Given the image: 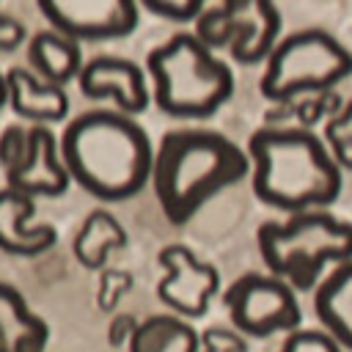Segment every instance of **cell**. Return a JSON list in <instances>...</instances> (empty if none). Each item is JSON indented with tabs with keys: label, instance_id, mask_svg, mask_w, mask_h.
I'll return each instance as SVG.
<instances>
[{
	"label": "cell",
	"instance_id": "6da1fadb",
	"mask_svg": "<svg viewBox=\"0 0 352 352\" xmlns=\"http://www.w3.org/2000/svg\"><path fill=\"white\" fill-rule=\"evenodd\" d=\"M60 160L72 182L99 201H126L151 182L154 143L148 132L121 110H85L58 138Z\"/></svg>",
	"mask_w": 352,
	"mask_h": 352
},
{
	"label": "cell",
	"instance_id": "7a4b0ae2",
	"mask_svg": "<svg viewBox=\"0 0 352 352\" xmlns=\"http://www.w3.org/2000/svg\"><path fill=\"white\" fill-rule=\"evenodd\" d=\"M245 151L250 157V187L270 209L286 214L327 209L341 195L344 170L314 129L264 124L248 138Z\"/></svg>",
	"mask_w": 352,
	"mask_h": 352
},
{
	"label": "cell",
	"instance_id": "3957f363",
	"mask_svg": "<svg viewBox=\"0 0 352 352\" xmlns=\"http://www.w3.org/2000/svg\"><path fill=\"white\" fill-rule=\"evenodd\" d=\"M245 176H250V157L239 143L217 129L182 126L160 138L148 184L162 214L173 226H184Z\"/></svg>",
	"mask_w": 352,
	"mask_h": 352
},
{
	"label": "cell",
	"instance_id": "277c9868",
	"mask_svg": "<svg viewBox=\"0 0 352 352\" xmlns=\"http://www.w3.org/2000/svg\"><path fill=\"white\" fill-rule=\"evenodd\" d=\"M151 102L157 110L184 121L214 116L234 96L231 66L204 47L192 30H182L146 55Z\"/></svg>",
	"mask_w": 352,
	"mask_h": 352
},
{
	"label": "cell",
	"instance_id": "5b68a950",
	"mask_svg": "<svg viewBox=\"0 0 352 352\" xmlns=\"http://www.w3.org/2000/svg\"><path fill=\"white\" fill-rule=\"evenodd\" d=\"M256 245L267 272L283 278L294 292H314L336 264L352 258V223L327 209L297 212L261 223Z\"/></svg>",
	"mask_w": 352,
	"mask_h": 352
},
{
	"label": "cell",
	"instance_id": "8992f818",
	"mask_svg": "<svg viewBox=\"0 0 352 352\" xmlns=\"http://www.w3.org/2000/svg\"><path fill=\"white\" fill-rule=\"evenodd\" d=\"M346 77H352V52L333 33L302 28L280 36L264 60L258 94L272 104H289L300 96L336 91Z\"/></svg>",
	"mask_w": 352,
	"mask_h": 352
},
{
	"label": "cell",
	"instance_id": "52a82bcc",
	"mask_svg": "<svg viewBox=\"0 0 352 352\" xmlns=\"http://www.w3.org/2000/svg\"><path fill=\"white\" fill-rule=\"evenodd\" d=\"M223 305L234 330L250 338L292 333L302 322L297 292L272 272H245L223 292Z\"/></svg>",
	"mask_w": 352,
	"mask_h": 352
},
{
	"label": "cell",
	"instance_id": "ba28073f",
	"mask_svg": "<svg viewBox=\"0 0 352 352\" xmlns=\"http://www.w3.org/2000/svg\"><path fill=\"white\" fill-rule=\"evenodd\" d=\"M162 278L157 283V297L170 314L182 319H198L206 314L214 294H220V272L214 264L198 258L187 245L170 242L157 253Z\"/></svg>",
	"mask_w": 352,
	"mask_h": 352
},
{
	"label": "cell",
	"instance_id": "9c48e42d",
	"mask_svg": "<svg viewBox=\"0 0 352 352\" xmlns=\"http://www.w3.org/2000/svg\"><path fill=\"white\" fill-rule=\"evenodd\" d=\"M41 16L72 41H113L135 33L140 6L132 0H41Z\"/></svg>",
	"mask_w": 352,
	"mask_h": 352
},
{
	"label": "cell",
	"instance_id": "30bf717a",
	"mask_svg": "<svg viewBox=\"0 0 352 352\" xmlns=\"http://www.w3.org/2000/svg\"><path fill=\"white\" fill-rule=\"evenodd\" d=\"M77 88L85 99H107L126 116H138L151 104L146 69L121 55H96L85 60L77 77Z\"/></svg>",
	"mask_w": 352,
	"mask_h": 352
},
{
	"label": "cell",
	"instance_id": "8fae6325",
	"mask_svg": "<svg viewBox=\"0 0 352 352\" xmlns=\"http://www.w3.org/2000/svg\"><path fill=\"white\" fill-rule=\"evenodd\" d=\"M69 173L60 160L58 138L50 126L30 124L28 148L22 160L6 173V187L28 198H58L69 190Z\"/></svg>",
	"mask_w": 352,
	"mask_h": 352
},
{
	"label": "cell",
	"instance_id": "7c38bea8",
	"mask_svg": "<svg viewBox=\"0 0 352 352\" xmlns=\"http://www.w3.org/2000/svg\"><path fill=\"white\" fill-rule=\"evenodd\" d=\"M234 19L236 33L228 47V55L239 66H258L270 58L275 44L280 41L283 16L280 8L270 0H226Z\"/></svg>",
	"mask_w": 352,
	"mask_h": 352
},
{
	"label": "cell",
	"instance_id": "4fadbf2b",
	"mask_svg": "<svg viewBox=\"0 0 352 352\" xmlns=\"http://www.w3.org/2000/svg\"><path fill=\"white\" fill-rule=\"evenodd\" d=\"M36 201L6 187L0 190V250L8 256H41L58 242V231L50 223H30Z\"/></svg>",
	"mask_w": 352,
	"mask_h": 352
},
{
	"label": "cell",
	"instance_id": "5bb4252c",
	"mask_svg": "<svg viewBox=\"0 0 352 352\" xmlns=\"http://www.w3.org/2000/svg\"><path fill=\"white\" fill-rule=\"evenodd\" d=\"M6 88H8V104L11 110L30 121V124H58L69 116V94L60 85L44 82L30 69L14 66L6 72Z\"/></svg>",
	"mask_w": 352,
	"mask_h": 352
},
{
	"label": "cell",
	"instance_id": "9a60e30c",
	"mask_svg": "<svg viewBox=\"0 0 352 352\" xmlns=\"http://www.w3.org/2000/svg\"><path fill=\"white\" fill-rule=\"evenodd\" d=\"M47 344L50 324L16 286L0 280V352H44Z\"/></svg>",
	"mask_w": 352,
	"mask_h": 352
},
{
	"label": "cell",
	"instance_id": "2e32d148",
	"mask_svg": "<svg viewBox=\"0 0 352 352\" xmlns=\"http://www.w3.org/2000/svg\"><path fill=\"white\" fill-rule=\"evenodd\" d=\"M314 314L346 352H352V258L336 264L314 289Z\"/></svg>",
	"mask_w": 352,
	"mask_h": 352
},
{
	"label": "cell",
	"instance_id": "e0dca14e",
	"mask_svg": "<svg viewBox=\"0 0 352 352\" xmlns=\"http://www.w3.org/2000/svg\"><path fill=\"white\" fill-rule=\"evenodd\" d=\"M28 63H30V72L44 82L66 88L72 80L80 77V69L85 60L77 41L50 28V30L33 33V38L28 41Z\"/></svg>",
	"mask_w": 352,
	"mask_h": 352
},
{
	"label": "cell",
	"instance_id": "ac0fdd59",
	"mask_svg": "<svg viewBox=\"0 0 352 352\" xmlns=\"http://www.w3.org/2000/svg\"><path fill=\"white\" fill-rule=\"evenodd\" d=\"M126 248V228L118 223V217L107 209H91L74 239H72V253L77 258V264H82L85 270H104L110 253Z\"/></svg>",
	"mask_w": 352,
	"mask_h": 352
},
{
	"label": "cell",
	"instance_id": "d6986e66",
	"mask_svg": "<svg viewBox=\"0 0 352 352\" xmlns=\"http://www.w3.org/2000/svg\"><path fill=\"white\" fill-rule=\"evenodd\" d=\"M198 330L176 314H154L138 322L126 352H198Z\"/></svg>",
	"mask_w": 352,
	"mask_h": 352
},
{
	"label": "cell",
	"instance_id": "ffe728a7",
	"mask_svg": "<svg viewBox=\"0 0 352 352\" xmlns=\"http://www.w3.org/2000/svg\"><path fill=\"white\" fill-rule=\"evenodd\" d=\"M234 33H236V19H234L226 0L214 3V6H206L201 11V16L192 22V36L204 47H209L212 52H220V50L228 52L231 41H234Z\"/></svg>",
	"mask_w": 352,
	"mask_h": 352
},
{
	"label": "cell",
	"instance_id": "44dd1931",
	"mask_svg": "<svg viewBox=\"0 0 352 352\" xmlns=\"http://www.w3.org/2000/svg\"><path fill=\"white\" fill-rule=\"evenodd\" d=\"M341 96L338 91H324V94H311V96H300L289 104H280L286 110L289 118H294V126H302V129H314L316 124H327L338 110H341ZM286 116L278 121V124H270V126H280L286 124Z\"/></svg>",
	"mask_w": 352,
	"mask_h": 352
},
{
	"label": "cell",
	"instance_id": "7402d4cb",
	"mask_svg": "<svg viewBox=\"0 0 352 352\" xmlns=\"http://www.w3.org/2000/svg\"><path fill=\"white\" fill-rule=\"evenodd\" d=\"M322 138L341 170H352V99L322 126Z\"/></svg>",
	"mask_w": 352,
	"mask_h": 352
},
{
	"label": "cell",
	"instance_id": "603a6c76",
	"mask_svg": "<svg viewBox=\"0 0 352 352\" xmlns=\"http://www.w3.org/2000/svg\"><path fill=\"white\" fill-rule=\"evenodd\" d=\"M132 283H135V278L126 272V270H102V275H99V286H96V305H99V311H116L118 308V302L129 294V289H132Z\"/></svg>",
	"mask_w": 352,
	"mask_h": 352
},
{
	"label": "cell",
	"instance_id": "cb8c5ba5",
	"mask_svg": "<svg viewBox=\"0 0 352 352\" xmlns=\"http://www.w3.org/2000/svg\"><path fill=\"white\" fill-rule=\"evenodd\" d=\"M278 352H346L327 330H305V327H297L292 333H286L283 344Z\"/></svg>",
	"mask_w": 352,
	"mask_h": 352
},
{
	"label": "cell",
	"instance_id": "d4e9b609",
	"mask_svg": "<svg viewBox=\"0 0 352 352\" xmlns=\"http://www.w3.org/2000/svg\"><path fill=\"white\" fill-rule=\"evenodd\" d=\"M140 8L165 22H195L206 8V3L204 0H143Z\"/></svg>",
	"mask_w": 352,
	"mask_h": 352
},
{
	"label": "cell",
	"instance_id": "484cf974",
	"mask_svg": "<svg viewBox=\"0 0 352 352\" xmlns=\"http://www.w3.org/2000/svg\"><path fill=\"white\" fill-rule=\"evenodd\" d=\"M28 135H30V126H22V124H8L0 132V168H3V173H8L22 160V154L28 148Z\"/></svg>",
	"mask_w": 352,
	"mask_h": 352
},
{
	"label": "cell",
	"instance_id": "4316f807",
	"mask_svg": "<svg viewBox=\"0 0 352 352\" xmlns=\"http://www.w3.org/2000/svg\"><path fill=\"white\" fill-rule=\"evenodd\" d=\"M198 352H248V344L239 330L206 327L198 336Z\"/></svg>",
	"mask_w": 352,
	"mask_h": 352
},
{
	"label": "cell",
	"instance_id": "83f0119b",
	"mask_svg": "<svg viewBox=\"0 0 352 352\" xmlns=\"http://www.w3.org/2000/svg\"><path fill=\"white\" fill-rule=\"evenodd\" d=\"M25 38H28L25 25L16 16L0 11V52H14L19 44H25Z\"/></svg>",
	"mask_w": 352,
	"mask_h": 352
},
{
	"label": "cell",
	"instance_id": "f1b7e54d",
	"mask_svg": "<svg viewBox=\"0 0 352 352\" xmlns=\"http://www.w3.org/2000/svg\"><path fill=\"white\" fill-rule=\"evenodd\" d=\"M135 327H138V319L132 314H116L107 324V344L110 346H126Z\"/></svg>",
	"mask_w": 352,
	"mask_h": 352
},
{
	"label": "cell",
	"instance_id": "f546056e",
	"mask_svg": "<svg viewBox=\"0 0 352 352\" xmlns=\"http://www.w3.org/2000/svg\"><path fill=\"white\" fill-rule=\"evenodd\" d=\"M8 104V88H6V74L0 72V110Z\"/></svg>",
	"mask_w": 352,
	"mask_h": 352
}]
</instances>
